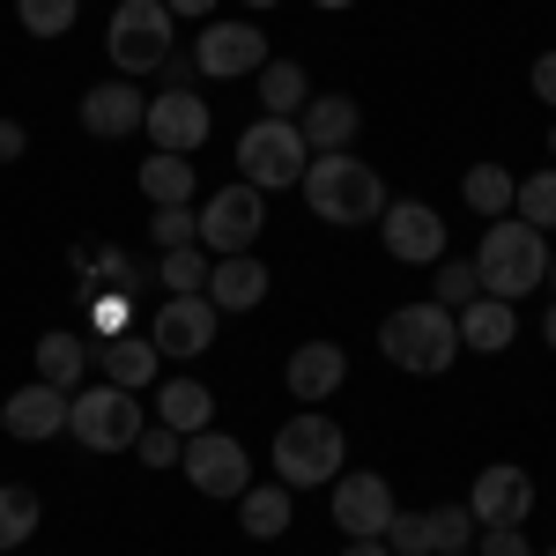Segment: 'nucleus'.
<instances>
[{
    "label": "nucleus",
    "instance_id": "31",
    "mask_svg": "<svg viewBox=\"0 0 556 556\" xmlns=\"http://www.w3.org/2000/svg\"><path fill=\"white\" fill-rule=\"evenodd\" d=\"M430 556H475V513L468 505H430Z\"/></svg>",
    "mask_w": 556,
    "mask_h": 556
},
{
    "label": "nucleus",
    "instance_id": "25",
    "mask_svg": "<svg viewBox=\"0 0 556 556\" xmlns=\"http://www.w3.org/2000/svg\"><path fill=\"white\" fill-rule=\"evenodd\" d=\"M253 83H260V112L267 119H298L304 104H312V75H304L298 60H267Z\"/></svg>",
    "mask_w": 556,
    "mask_h": 556
},
{
    "label": "nucleus",
    "instance_id": "18",
    "mask_svg": "<svg viewBox=\"0 0 556 556\" xmlns=\"http://www.w3.org/2000/svg\"><path fill=\"white\" fill-rule=\"evenodd\" d=\"M141 119H149V97L127 75L83 89V134H97V141H127V134H141Z\"/></svg>",
    "mask_w": 556,
    "mask_h": 556
},
{
    "label": "nucleus",
    "instance_id": "5",
    "mask_svg": "<svg viewBox=\"0 0 556 556\" xmlns=\"http://www.w3.org/2000/svg\"><path fill=\"white\" fill-rule=\"evenodd\" d=\"M104 52H112V67H119L127 83L134 75H156L178 52V15L164 0H119L112 23H104Z\"/></svg>",
    "mask_w": 556,
    "mask_h": 556
},
{
    "label": "nucleus",
    "instance_id": "48",
    "mask_svg": "<svg viewBox=\"0 0 556 556\" xmlns=\"http://www.w3.org/2000/svg\"><path fill=\"white\" fill-rule=\"evenodd\" d=\"M549 156H556V127H549Z\"/></svg>",
    "mask_w": 556,
    "mask_h": 556
},
{
    "label": "nucleus",
    "instance_id": "47",
    "mask_svg": "<svg viewBox=\"0 0 556 556\" xmlns=\"http://www.w3.org/2000/svg\"><path fill=\"white\" fill-rule=\"evenodd\" d=\"M245 8H275V0H245Z\"/></svg>",
    "mask_w": 556,
    "mask_h": 556
},
{
    "label": "nucleus",
    "instance_id": "49",
    "mask_svg": "<svg viewBox=\"0 0 556 556\" xmlns=\"http://www.w3.org/2000/svg\"><path fill=\"white\" fill-rule=\"evenodd\" d=\"M542 556H556V549H542Z\"/></svg>",
    "mask_w": 556,
    "mask_h": 556
},
{
    "label": "nucleus",
    "instance_id": "36",
    "mask_svg": "<svg viewBox=\"0 0 556 556\" xmlns=\"http://www.w3.org/2000/svg\"><path fill=\"white\" fill-rule=\"evenodd\" d=\"M178 453H186V438L172 424H141V438H134V460L141 468H178Z\"/></svg>",
    "mask_w": 556,
    "mask_h": 556
},
{
    "label": "nucleus",
    "instance_id": "43",
    "mask_svg": "<svg viewBox=\"0 0 556 556\" xmlns=\"http://www.w3.org/2000/svg\"><path fill=\"white\" fill-rule=\"evenodd\" d=\"M342 556H393V549H386L379 534H364V542H349V549H342Z\"/></svg>",
    "mask_w": 556,
    "mask_h": 556
},
{
    "label": "nucleus",
    "instance_id": "39",
    "mask_svg": "<svg viewBox=\"0 0 556 556\" xmlns=\"http://www.w3.org/2000/svg\"><path fill=\"white\" fill-rule=\"evenodd\" d=\"M127 290H112V298H97L89 304V327H97V334H127Z\"/></svg>",
    "mask_w": 556,
    "mask_h": 556
},
{
    "label": "nucleus",
    "instance_id": "45",
    "mask_svg": "<svg viewBox=\"0 0 556 556\" xmlns=\"http://www.w3.org/2000/svg\"><path fill=\"white\" fill-rule=\"evenodd\" d=\"M312 8H327V15H334V8H356V0H312Z\"/></svg>",
    "mask_w": 556,
    "mask_h": 556
},
{
    "label": "nucleus",
    "instance_id": "19",
    "mask_svg": "<svg viewBox=\"0 0 556 556\" xmlns=\"http://www.w3.org/2000/svg\"><path fill=\"white\" fill-rule=\"evenodd\" d=\"M267 282H275V275H267L260 253H230V260L208 267V290H201V298H208L215 312H260V304H267Z\"/></svg>",
    "mask_w": 556,
    "mask_h": 556
},
{
    "label": "nucleus",
    "instance_id": "32",
    "mask_svg": "<svg viewBox=\"0 0 556 556\" xmlns=\"http://www.w3.org/2000/svg\"><path fill=\"white\" fill-rule=\"evenodd\" d=\"M513 215H519V223H534L542 238L556 230V164H549V172H534V178H519V186H513Z\"/></svg>",
    "mask_w": 556,
    "mask_h": 556
},
{
    "label": "nucleus",
    "instance_id": "16",
    "mask_svg": "<svg viewBox=\"0 0 556 556\" xmlns=\"http://www.w3.org/2000/svg\"><path fill=\"white\" fill-rule=\"evenodd\" d=\"M0 430H8L15 445H45V438H60V430H67V393L45 386V379L15 386V393L0 401Z\"/></svg>",
    "mask_w": 556,
    "mask_h": 556
},
{
    "label": "nucleus",
    "instance_id": "40",
    "mask_svg": "<svg viewBox=\"0 0 556 556\" xmlns=\"http://www.w3.org/2000/svg\"><path fill=\"white\" fill-rule=\"evenodd\" d=\"M527 83H534V97H542V104L556 112V52H542V60L527 67Z\"/></svg>",
    "mask_w": 556,
    "mask_h": 556
},
{
    "label": "nucleus",
    "instance_id": "8",
    "mask_svg": "<svg viewBox=\"0 0 556 556\" xmlns=\"http://www.w3.org/2000/svg\"><path fill=\"white\" fill-rule=\"evenodd\" d=\"M260 230H267V193H260V186L230 178V186H215V193H208V208H201V253H208V260L253 253Z\"/></svg>",
    "mask_w": 556,
    "mask_h": 556
},
{
    "label": "nucleus",
    "instance_id": "27",
    "mask_svg": "<svg viewBox=\"0 0 556 556\" xmlns=\"http://www.w3.org/2000/svg\"><path fill=\"white\" fill-rule=\"evenodd\" d=\"M290 519H298V490H282V482H267V490H245V497H238V527H245L253 542H275Z\"/></svg>",
    "mask_w": 556,
    "mask_h": 556
},
{
    "label": "nucleus",
    "instance_id": "30",
    "mask_svg": "<svg viewBox=\"0 0 556 556\" xmlns=\"http://www.w3.org/2000/svg\"><path fill=\"white\" fill-rule=\"evenodd\" d=\"M208 267L215 260L201 253V245H178V253L156 260V282H164V298H201V290H208Z\"/></svg>",
    "mask_w": 556,
    "mask_h": 556
},
{
    "label": "nucleus",
    "instance_id": "42",
    "mask_svg": "<svg viewBox=\"0 0 556 556\" xmlns=\"http://www.w3.org/2000/svg\"><path fill=\"white\" fill-rule=\"evenodd\" d=\"M172 15H186V23H201V15H215V0H164Z\"/></svg>",
    "mask_w": 556,
    "mask_h": 556
},
{
    "label": "nucleus",
    "instance_id": "10",
    "mask_svg": "<svg viewBox=\"0 0 556 556\" xmlns=\"http://www.w3.org/2000/svg\"><path fill=\"white\" fill-rule=\"evenodd\" d=\"M379 238L401 267H438L445 260V215L430 208V201H386Z\"/></svg>",
    "mask_w": 556,
    "mask_h": 556
},
{
    "label": "nucleus",
    "instance_id": "3",
    "mask_svg": "<svg viewBox=\"0 0 556 556\" xmlns=\"http://www.w3.org/2000/svg\"><path fill=\"white\" fill-rule=\"evenodd\" d=\"M379 356L393 371H408V379H438L460 356V327H453L445 304H430V298L401 304V312H386V327H379Z\"/></svg>",
    "mask_w": 556,
    "mask_h": 556
},
{
    "label": "nucleus",
    "instance_id": "37",
    "mask_svg": "<svg viewBox=\"0 0 556 556\" xmlns=\"http://www.w3.org/2000/svg\"><path fill=\"white\" fill-rule=\"evenodd\" d=\"M379 542H386L393 556H430V519H424V513H393Z\"/></svg>",
    "mask_w": 556,
    "mask_h": 556
},
{
    "label": "nucleus",
    "instance_id": "6",
    "mask_svg": "<svg viewBox=\"0 0 556 556\" xmlns=\"http://www.w3.org/2000/svg\"><path fill=\"white\" fill-rule=\"evenodd\" d=\"M67 438L83 453H134L141 438V401L127 386H75L67 393Z\"/></svg>",
    "mask_w": 556,
    "mask_h": 556
},
{
    "label": "nucleus",
    "instance_id": "44",
    "mask_svg": "<svg viewBox=\"0 0 556 556\" xmlns=\"http://www.w3.org/2000/svg\"><path fill=\"white\" fill-rule=\"evenodd\" d=\"M542 342L556 349V298H549V312H542Z\"/></svg>",
    "mask_w": 556,
    "mask_h": 556
},
{
    "label": "nucleus",
    "instance_id": "1",
    "mask_svg": "<svg viewBox=\"0 0 556 556\" xmlns=\"http://www.w3.org/2000/svg\"><path fill=\"white\" fill-rule=\"evenodd\" d=\"M298 186H304V208L319 215V223H334V230H356V223H379L386 215V186H379V172H371L356 149L312 156Z\"/></svg>",
    "mask_w": 556,
    "mask_h": 556
},
{
    "label": "nucleus",
    "instance_id": "12",
    "mask_svg": "<svg viewBox=\"0 0 556 556\" xmlns=\"http://www.w3.org/2000/svg\"><path fill=\"white\" fill-rule=\"evenodd\" d=\"M275 52H267V38H260L253 23H208L201 30V45H193V67L208 75V83H238V75H260Z\"/></svg>",
    "mask_w": 556,
    "mask_h": 556
},
{
    "label": "nucleus",
    "instance_id": "26",
    "mask_svg": "<svg viewBox=\"0 0 556 556\" xmlns=\"http://www.w3.org/2000/svg\"><path fill=\"white\" fill-rule=\"evenodd\" d=\"M83 371H89V342L75 334V327H52V334L38 342V379L60 386V393H75V386H83Z\"/></svg>",
    "mask_w": 556,
    "mask_h": 556
},
{
    "label": "nucleus",
    "instance_id": "24",
    "mask_svg": "<svg viewBox=\"0 0 556 556\" xmlns=\"http://www.w3.org/2000/svg\"><path fill=\"white\" fill-rule=\"evenodd\" d=\"M193 186H201V172H193L186 156H172V149H149V156H141V193H149V208H193Z\"/></svg>",
    "mask_w": 556,
    "mask_h": 556
},
{
    "label": "nucleus",
    "instance_id": "41",
    "mask_svg": "<svg viewBox=\"0 0 556 556\" xmlns=\"http://www.w3.org/2000/svg\"><path fill=\"white\" fill-rule=\"evenodd\" d=\"M30 149V134H23V119H0V164H15Z\"/></svg>",
    "mask_w": 556,
    "mask_h": 556
},
{
    "label": "nucleus",
    "instance_id": "46",
    "mask_svg": "<svg viewBox=\"0 0 556 556\" xmlns=\"http://www.w3.org/2000/svg\"><path fill=\"white\" fill-rule=\"evenodd\" d=\"M549 290H556V253H549Z\"/></svg>",
    "mask_w": 556,
    "mask_h": 556
},
{
    "label": "nucleus",
    "instance_id": "33",
    "mask_svg": "<svg viewBox=\"0 0 556 556\" xmlns=\"http://www.w3.org/2000/svg\"><path fill=\"white\" fill-rule=\"evenodd\" d=\"M15 23L30 38H67L83 23V0H15Z\"/></svg>",
    "mask_w": 556,
    "mask_h": 556
},
{
    "label": "nucleus",
    "instance_id": "14",
    "mask_svg": "<svg viewBox=\"0 0 556 556\" xmlns=\"http://www.w3.org/2000/svg\"><path fill=\"white\" fill-rule=\"evenodd\" d=\"M141 134H149L156 149H172V156H193L215 134V119H208V104H201V89H164V97H149Z\"/></svg>",
    "mask_w": 556,
    "mask_h": 556
},
{
    "label": "nucleus",
    "instance_id": "4",
    "mask_svg": "<svg viewBox=\"0 0 556 556\" xmlns=\"http://www.w3.org/2000/svg\"><path fill=\"white\" fill-rule=\"evenodd\" d=\"M349 460V438L334 416H319V408H304L290 424L275 430V482L282 490H327Z\"/></svg>",
    "mask_w": 556,
    "mask_h": 556
},
{
    "label": "nucleus",
    "instance_id": "17",
    "mask_svg": "<svg viewBox=\"0 0 556 556\" xmlns=\"http://www.w3.org/2000/svg\"><path fill=\"white\" fill-rule=\"evenodd\" d=\"M89 364L104 371V386H127V393H149L164 379V349L149 334H104V342H89Z\"/></svg>",
    "mask_w": 556,
    "mask_h": 556
},
{
    "label": "nucleus",
    "instance_id": "11",
    "mask_svg": "<svg viewBox=\"0 0 556 556\" xmlns=\"http://www.w3.org/2000/svg\"><path fill=\"white\" fill-rule=\"evenodd\" d=\"M468 513H475V527H527L534 519V475L519 460H490L468 490Z\"/></svg>",
    "mask_w": 556,
    "mask_h": 556
},
{
    "label": "nucleus",
    "instance_id": "34",
    "mask_svg": "<svg viewBox=\"0 0 556 556\" xmlns=\"http://www.w3.org/2000/svg\"><path fill=\"white\" fill-rule=\"evenodd\" d=\"M482 298V282H475V260H438V282H430V304H445V312H460V304Z\"/></svg>",
    "mask_w": 556,
    "mask_h": 556
},
{
    "label": "nucleus",
    "instance_id": "21",
    "mask_svg": "<svg viewBox=\"0 0 556 556\" xmlns=\"http://www.w3.org/2000/svg\"><path fill=\"white\" fill-rule=\"evenodd\" d=\"M453 327H460V349H475V356H505V349L519 342V304L475 298V304L453 312Z\"/></svg>",
    "mask_w": 556,
    "mask_h": 556
},
{
    "label": "nucleus",
    "instance_id": "23",
    "mask_svg": "<svg viewBox=\"0 0 556 556\" xmlns=\"http://www.w3.org/2000/svg\"><path fill=\"white\" fill-rule=\"evenodd\" d=\"M156 424H172L178 438L215 424V393L201 379H156Z\"/></svg>",
    "mask_w": 556,
    "mask_h": 556
},
{
    "label": "nucleus",
    "instance_id": "9",
    "mask_svg": "<svg viewBox=\"0 0 556 556\" xmlns=\"http://www.w3.org/2000/svg\"><path fill=\"white\" fill-rule=\"evenodd\" d=\"M178 468H186V482H193L201 497H245V490H253V453H245L230 430H215V424L186 438Z\"/></svg>",
    "mask_w": 556,
    "mask_h": 556
},
{
    "label": "nucleus",
    "instance_id": "38",
    "mask_svg": "<svg viewBox=\"0 0 556 556\" xmlns=\"http://www.w3.org/2000/svg\"><path fill=\"white\" fill-rule=\"evenodd\" d=\"M475 556H534L519 527H475Z\"/></svg>",
    "mask_w": 556,
    "mask_h": 556
},
{
    "label": "nucleus",
    "instance_id": "28",
    "mask_svg": "<svg viewBox=\"0 0 556 556\" xmlns=\"http://www.w3.org/2000/svg\"><path fill=\"white\" fill-rule=\"evenodd\" d=\"M513 186L519 178L505 172V164H475V172L460 178V201H468L482 223H497V215H513Z\"/></svg>",
    "mask_w": 556,
    "mask_h": 556
},
{
    "label": "nucleus",
    "instance_id": "13",
    "mask_svg": "<svg viewBox=\"0 0 556 556\" xmlns=\"http://www.w3.org/2000/svg\"><path fill=\"white\" fill-rule=\"evenodd\" d=\"M215 327H223V312H215L208 298H164L156 319H149V342L186 364V356H208L215 349Z\"/></svg>",
    "mask_w": 556,
    "mask_h": 556
},
{
    "label": "nucleus",
    "instance_id": "2",
    "mask_svg": "<svg viewBox=\"0 0 556 556\" xmlns=\"http://www.w3.org/2000/svg\"><path fill=\"white\" fill-rule=\"evenodd\" d=\"M475 282H482V298H505V304L534 298L549 282V238L519 215H497L475 245Z\"/></svg>",
    "mask_w": 556,
    "mask_h": 556
},
{
    "label": "nucleus",
    "instance_id": "15",
    "mask_svg": "<svg viewBox=\"0 0 556 556\" xmlns=\"http://www.w3.org/2000/svg\"><path fill=\"white\" fill-rule=\"evenodd\" d=\"M327 490H334V527H342L349 542H364V534H386V519L401 513V505H393V490H386V475H371V468L334 475Z\"/></svg>",
    "mask_w": 556,
    "mask_h": 556
},
{
    "label": "nucleus",
    "instance_id": "35",
    "mask_svg": "<svg viewBox=\"0 0 556 556\" xmlns=\"http://www.w3.org/2000/svg\"><path fill=\"white\" fill-rule=\"evenodd\" d=\"M149 238H156V253L201 245V208H156V215H149Z\"/></svg>",
    "mask_w": 556,
    "mask_h": 556
},
{
    "label": "nucleus",
    "instance_id": "20",
    "mask_svg": "<svg viewBox=\"0 0 556 556\" xmlns=\"http://www.w3.org/2000/svg\"><path fill=\"white\" fill-rule=\"evenodd\" d=\"M282 379H290V401H334L349 379V349L342 342H298Z\"/></svg>",
    "mask_w": 556,
    "mask_h": 556
},
{
    "label": "nucleus",
    "instance_id": "7",
    "mask_svg": "<svg viewBox=\"0 0 556 556\" xmlns=\"http://www.w3.org/2000/svg\"><path fill=\"white\" fill-rule=\"evenodd\" d=\"M304 164H312V149H304L298 119H267V112H260L253 127L238 134V178H245V186H260V193L298 186Z\"/></svg>",
    "mask_w": 556,
    "mask_h": 556
},
{
    "label": "nucleus",
    "instance_id": "22",
    "mask_svg": "<svg viewBox=\"0 0 556 556\" xmlns=\"http://www.w3.org/2000/svg\"><path fill=\"white\" fill-rule=\"evenodd\" d=\"M356 127H364V104L356 97H312L298 112V134L312 156H327V149H356Z\"/></svg>",
    "mask_w": 556,
    "mask_h": 556
},
{
    "label": "nucleus",
    "instance_id": "29",
    "mask_svg": "<svg viewBox=\"0 0 556 556\" xmlns=\"http://www.w3.org/2000/svg\"><path fill=\"white\" fill-rule=\"evenodd\" d=\"M38 534V490L30 482H0V556L23 549Z\"/></svg>",
    "mask_w": 556,
    "mask_h": 556
}]
</instances>
